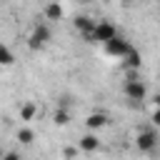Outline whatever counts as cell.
I'll list each match as a JSON object with an SVG mask.
<instances>
[{"instance_id":"cell-1","label":"cell","mask_w":160,"mask_h":160,"mask_svg":"<svg viewBox=\"0 0 160 160\" xmlns=\"http://www.w3.org/2000/svg\"><path fill=\"white\" fill-rule=\"evenodd\" d=\"M50 38H52L50 25H48V22H38V25L32 28V32L28 35V48H30L32 52H38V50H42V48L50 42Z\"/></svg>"},{"instance_id":"cell-2","label":"cell","mask_w":160,"mask_h":160,"mask_svg":"<svg viewBox=\"0 0 160 160\" xmlns=\"http://www.w3.org/2000/svg\"><path fill=\"white\" fill-rule=\"evenodd\" d=\"M122 92H125L128 100H132V102H142V100L148 98V85H145L142 80H138V78H135V70H132L130 78H128V82H125V88H122Z\"/></svg>"},{"instance_id":"cell-3","label":"cell","mask_w":160,"mask_h":160,"mask_svg":"<svg viewBox=\"0 0 160 160\" xmlns=\"http://www.w3.org/2000/svg\"><path fill=\"white\" fill-rule=\"evenodd\" d=\"M118 35V28L112 25V22H108V20H100V22H95L92 25V30H90V35H85L90 42H105V40H110V38H115Z\"/></svg>"},{"instance_id":"cell-4","label":"cell","mask_w":160,"mask_h":160,"mask_svg":"<svg viewBox=\"0 0 160 160\" xmlns=\"http://www.w3.org/2000/svg\"><path fill=\"white\" fill-rule=\"evenodd\" d=\"M102 45H105V52H108V55H112V58H122V55H125V52L132 48V45H130V42H128L122 35H115V38L105 40Z\"/></svg>"},{"instance_id":"cell-5","label":"cell","mask_w":160,"mask_h":160,"mask_svg":"<svg viewBox=\"0 0 160 160\" xmlns=\"http://www.w3.org/2000/svg\"><path fill=\"white\" fill-rule=\"evenodd\" d=\"M135 145L140 148V152H150V150H155V145H158V132H155L152 128H148V130H140V132H138V140H135Z\"/></svg>"},{"instance_id":"cell-6","label":"cell","mask_w":160,"mask_h":160,"mask_svg":"<svg viewBox=\"0 0 160 160\" xmlns=\"http://www.w3.org/2000/svg\"><path fill=\"white\" fill-rule=\"evenodd\" d=\"M42 15H45V20H62V15H65V10H62V5L58 2V0H50L48 5H45V10H42Z\"/></svg>"},{"instance_id":"cell-7","label":"cell","mask_w":160,"mask_h":160,"mask_svg":"<svg viewBox=\"0 0 160 160\" xmlns=\"http://www.w3.org/2000/svg\"><path fill=\"white\" fill-rule=\"evenodd\" d=\"M120 60H122V65H125L128 70H140V65H142V58H140V52H138L135 48H130Z\"/></svg>"},{"instance_id":"cell-8","label":"cell","mask_w":160,"mask_h":160,"mask_svg":"<svg viewBox=\"0 0 160 160\" xmlns=\"http://www.w3.org/2000/svg\"><path fill=\"white\" fill-rule=\"evenodd\" d=\"M110 120H108V115L105 112H90L88 118H85V128L88 130H100V128H105Z\"/></svg>"},{"instance_id":"cell-9","label":"cell","mask_w":160,"mask_h":160,"mask_svg":"<svg viewBox=\"0 0 160 160\" xmlns=\"http://www.w3.org/2000/svg\"><path fill=\"white\" fill-rule=\"evenodd\" d=\"M98 148H100V138L95 135V130H90L88 135L80 138V150H82V152H95Z\"/></svg>"},{"instance_id":"cell-10","label":"cell","mask_w":160,"mask_h":160,"mask_svg":"<svg viewBox=\"0 0 160 160\" xmlns=\"http://www.w3.org/2000/svg\"><path fill=\"white\" fill-rule=\"evenodd\" d=\"M72 25H75V30H78V32H82V35H90V30H92L95 20H92V18H88V15H78V18L72 20Z\"/></svg>"},{"instance_id":"cell-11","label":"cell","mask_w":160,"mask_h":160,"mask_svg":"<svg viewBox=\"0 0 160 160\" xmlns=\"http://www.w3.org/2000/svg\"><path fill=\"white\" fill-rule=\"evenodd\" d=\"M35 115H38V105H35L32 100H25V102L20 105V120L30 122V120H35Z\"/></svg>"},{"instance_id":"cell-12","label":"cell","mask_w":160,"mask_h":160,"mask_svg":"<svg viewBox=\"0 0 160 160\" xmlns=\"http://www.w3.org/2000/svg\"><path fill=\"white\" fill-rule=\"evenodd\" d=\"M12 62H15L12 50H10L5 42H0V65H2V68H8V65H12Z\"/></svg>"},{"instance_id":"cell-13","label":"cell","mask_w":160,"mask_h":160,"mask_svg":"<svg viewBox=\"0 0 160 160\" xmlns=\"http://www.w3.org/2000/svg\"><path fill=\"white\" fill-rule=\"evenodd\" d=\"M52 122H55L58 128H65V125L70 122V112H68L65 108H58V110H55V115H52Z\"/></svg>"},{"instance_id":"cell-14","label":"cell","mask_w":160,"mask_h":160,"mask_svg":"<svg viewBox=\"0 0 160 160\" xmlns=\"http://www.w3.org/2000/svg\"><path fill=\"white\" fill-rule=\"evenodd\" d=\"M15 138H18L22 145H32V140H35V130H30V128H20Z\"/></svg>"},{"instance_id":"cell-15","label":"cell","mask_w":160,"mask_h":160,"mask_svg":"<svg viewBox=\"0 0 160 160\" xmlns=\"http://www.w3.org/2000/svg\"><path fill=\"white\" fill-rule=\"evenodd\" d=\"M78 152H80L78 148H65V150H62V155H65V158H75Z\"/></svg>"},{"instance_id":"cell-16","label":"cell","mask_w":160,"mask_h":160,"mask_svg":"<svg viewBox=\"0 0 160 160\" xmlns=\"http://www.w3.org/2000/svg\"><path fill=\"white\" fill-rule=\"evenodd\" d=\"M120 2H122V5H132L135 0H120Z\"/></svg>"},{"instance_id":"cell-17","label":"cell","mask_w":160,"mask_h":160,"mask_svg":"<svg viewBox=\"0 0 160 160\" xmlns=\"http://www.w3.org/2000/svg\"><path fill=\"white\" fill-rule=\"evenodd\" d=\"M80 2H92V0H80Z\"/></svg>"}]
</instances>
